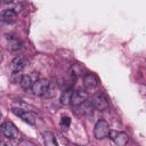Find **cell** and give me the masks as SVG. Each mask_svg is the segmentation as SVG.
Returning a JSON list of instances; mask_svg holds the SVG:
<instances>
[{"instance_id":"obj_8","label":"cell","mask_w":146,"mask_h":146,"mask_svg":"<svg viewBox=\"0 0 146 146\" xmlns=\"http://www.w3.org/2000/svg\"><path fill=\"white\" fill-rule=\"evenodd\" d=\"M39 79V75L36 72H32L31 74H26V75H23L19 80V84L21 87L24 89V90H29L32 88L33 83Z\"/></svg>"},{"instance_id":"obj_9","label":"cell","mask_w":146,"mask_h":146,"mask_svg":"<svg viewBox=\"0 0 146 146\" xmlns=\"http://www.w3.org/2000/svg\"><path fill=\"white\" fill-rule=\"evenodd\" d=\"M108 136L114 141V144H116L117 146H124V145H127V143L129 140L128 135L124 132H121V131H111L110 130Z\"/></svg>"},{"instance_id":"obj_18","label":"cell","mask_w":146,"mask_h":146,"mask_svg":"<svg viewBox=\"0 0 146 146\" xmlns=\"http://www.w3.org/2000/svg\"><path fill=\"white\" fill-rule=\"evenodd\" d=\"M0 3H1V0H0Z\"/></svg>"},{"instance_id":"obj_12","label":"cell","mask_w":146,"mask_h":146,"mask_svg":"<svg viewBox=\"0 0 146 146\" xmlns=\"http://www.w3.org/2000/svg\"><path fill=\"white\" fill-rule=\"evenodd\" d=\"M7 44L8 49L11 51H17L22 48V42L14 35H7Z\"/></svg>"},{"instance_id":"obj_14","label":"cell","mask_w":146,"mask_h":146,"mask_svg":"<svg viewBox=\"0 0 146 146\" xmlns=\"http://www.w3.org/2000/svg\"><path fill=\"white\" fill-rule=\"evenodd\" d=\"M72 92H73V89L72 88H68V89L64 90L62 92V95H60V104H63V105H70Z\"/></svg>"},{"instance_id":"obj_2","label":"cell","mask_w":146,"mask_h":146,"mask_svg":"<svg viewBox=\"0 0 146 146\" xmlns=\"http://www.w3.org/2000/svg\"><path fill=\"white\" fill-rule=\"evenodd\" d=\"M110 133V125L104 120H98L94 127V136L96 139H104L108 137Z\"/></svg>"},{"instance_id":"obj_4","label":"cell","mask_w":146,"mask_h":146,"mask_svg":"<svg viewBox=\"0 0 146 146\" xmlns=\"http://www.w3.org/2000/svg\"><path fill=\"white\" fill-rule=\"evenodd\" d=\"M90 103L92 104L94 108H96L98 111H106L110 107L108 100H107V98L103 94H96V95H94Z\"/></svg>"},{"instance_id":"obj_16","label":"cell","mask_w":146,"mask_h":146,"mask_svg":"<svg viewBox=\"0 0 146 146\" xmlns=\"http://www.w3.org/2000/svg\"><path fill=\"white\" fill-rule=\"evenodd\" d=\"M2 59H3V55H2V51L0 50V63L2 62Z\"/></svg>"},{"instance_id":"obj_7","label":"cell","mask_w":146,"mask_h":146,"mask_svg":"<svg viewBox=\"0 0 146 146\" xmlns=\"http://www.w3.org/2000/svg\"><path fill=\"white\" fill-rule=\"evenodd\" d=\"M99 86V80L96 74L87 73L83 76V87L86 90H94Z\"/></svg>"},{"instance_id":"obj_15","label":"cell","mask_w":146,"mask_h":146,"mask_svg":"<svg viewBox=\"0 0 146 146\" xmlns=\"http://www.w3.org/2000/svg\"><path fill=\"white\" fill-rule=\"evenodd\" d=\"M59 124H60L62 129H65V130H66V129L70 127V124H71V119H70L68 116H62Z\"/></svg>"},{"instance_id":"obj_6","label":"cell","mask_w":146,"mask_h":146,"mask_svg":"<svg viewBox=\"0 0 146 146\" xmlns=\"http://www.w3.org/2000/svg\"><path fill=\"white\" fill-rule=\"evenodd\" d=\"M11 112L16 116H18L19 119H22L24 122H26V123H29L31 125H34L35 124V116L31 112L25 111V110H22V108H13Z\"/></svg>"},{"instance_id":"obj_5","label":"cell","mask_w":146,"mask_h":146,"mask_svg":"<svg viewBox=\"0 0 146 146\" xmlns=\"http://www.w3.org/2000/svg\"><path fill=\"white\" fill-rule=\"evenodd\" d=\"M26 65H27V59L24 56H17L10 62L9 70L13 73H19L25 68Z\"/></svg>"},{"instance_id":"obj_10","label":"cell","mask_w":146,"mask_h":146,"mask_svg":"<svg viewBox=\"0 0 146 146\" xmlns=\"http://www.w3.org/2000/svg\"><path fill=\"white\" fill-rule=\"evenodd\" d=\"M87 91L86 90H73L72 96H71V103L70 105L72 106H79L81 105L83 102L87 100Z\"/></svg>"},{"instance_id":"obj_1","label":"cell","mask_w":146,"mask_h":146,"mask_svg":"<svg viewBox=\"0 0 146 146\" xmlns=\"http://www.w3.org/2000/svg\"><path fill=\"white\" fill-rule=\"evenodd\" d=\"M0 130H1L2 135L8 139H17V138H19V132H18L16 125L10 121L3 122L1 124V127H0Z\"/></svg>"},{"instance_id":"obj_17","label":"cell","mask_w":146,"mask_h":146,"mask_svg":"<svg viewBox=\"0 0 146 146\" xmlns=\"http://www.w3.org/2000/svg\"><path fill=\"white\" fill-rule=\"evenodd\" d=\"M0 119H1V111H0Z\"/></svg>"},{"instance_id":"obj_13","label":"cell","mask_w":146,"mask_h":146,"mask_svg":"<svg viewBox=\"0 0 146 146\" xmlns=\"http://www.w3.org/2000/svg\"><path fill=\"white\" fill-rule=\"evenodd\" d=\"M42 137H43V141L47 146H56L57 145V141H56V137L52 132L50 131H46L42 133Z\"/></svg>"},{"instance_id":"obj_3","label":"cell","mask_w":146,"mask_h":146,"mask_svg":"<svg viewBox=\"0 0 146 146\" xmlns=\"http://www.w3.org/2000/svg\"><path fill=\"white\" fill-rule=\"evenodd\" d=\"M49 84H50V81H48L46 79H38L33 83V86L31 88L32 94L35 95V96H42V97H44V95H46V92H47V90L49 88Z\"/></svg>"},{"instance_id":"obj_11","label":"cell","mask_w":146,"mask_h":146,"mask_svg":"<svg viewBox=\"0 0 146 146\" xmlns=\"http://www.w3.org/2000/svg\"><path fill=\"white\" fill-rule=\"evenodd\" d=\"M0 19L7 24H13L17 21V13L14 9H5L0 13Z\"/></svg>"}]
</instances>
